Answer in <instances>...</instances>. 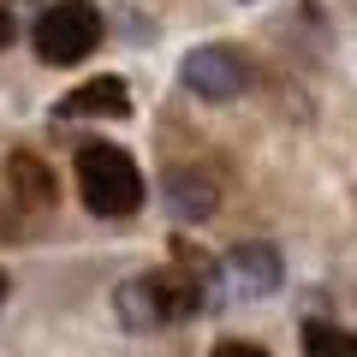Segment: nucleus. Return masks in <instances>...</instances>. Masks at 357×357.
<instances>
[{
  "label": "nucleus",
  "instance_id": "obj_1",
  "mask_svg": "<svg viewBox=\"0 0 357 357\" xmlns=\"http://www.w3.org/2000/svg\"><path fill=\"white\" fill-rule=\"evenodd\" d=\"M77 191H84L89 215L119 220V215H137L143 208V173L114 143H84L77 149Z\"/></svg>",
  "mask_w": 357,
  "mask_h": 357
},
{
  "label": "nucleus",
  "instance_id": "obj_2",
  "mask_svg": "<svg viewBox=\"0 0 357 357\" xmlns=\"http://www.w3.org/2000/svg\"><path fill=\"white\" fill-rule=\"evenodd\" d=\"M96 42H102V18L89 0H54L36 18V54L48 66H77Z\"/></svg>",
  "mask_w": 357,
  "mask_h": 357
},
{
  "label": "nucleus",
  "instance_id": "obj_3",
  "mask_svg": "<svg viewBox=\"0 0 357 357\" xmlns=\"http://www.w3.org/2000/svg\"><path fill=\"white\" fill-rule=\"evenodd\" d=\"M185 84H191V96H203V102H232V96H244V84H250V66L238 60V48L208 42V48H191Z\"/></svg>",
  "mask_w": 357,
  "mask_h": 357
},
{
  "label": "nucleus",
  "instance_id": "obj_4",
  "mask_svg": "<svg viewBox=\"0 0 357 357\" xmlns=\"http://www.w3.org/2000/svg\"><path fill=\"white\" fill-rule=\"evenodd\" d=\"M114 310H119V328H126V333H155L161 321H178L161 274H137V280H126L114 292Z\"/></svg>",
  "mask_w": 357,
  "mask_h": 357
},
{
  "label": "nucleus",
  "instance_id": "obj_5",
  "mask_svg": "<svg viewBox=\"0 0 357 357\" xmlns=\"http://www.w3.org/2000/svg\"><path fill=\"white\" fill-rule=\"evenodd\" d=\"M220 280L238 298H268L280 286V250H274V244H238V250L220 262Z\"/></svg>",
  "mask_w": 357,
  "mask_h": 357
},
{
  "label": "nucleus",
  "instance_id": "obj_6",
  "mask_svg": "<svg viewBox=\"0 0 357 357\" xmlns=\"http://www.w3.org/2000/svg\"><path fill=\"white\" fill-rule=\"evenodd\" d=\"M126 114H131L126 77H96L60 102V119H126Z\"/></svg>",
  "mask_w": 357,
  "mask_h": 357
},
{
  "label": "nucleus",
  "instance_id": "obj_7",
  "mask_svg": "<svg viewBox=\"0 0 357 357\" xmlns=\"http://www.w3.org/2000/svg\"><path fill=\"white\" fill-rule=\"evenodd\" d=\"M215 178L208 173H197V167H173L167 173V208H173L178 220H208L215 215Z\"/></svg>",
  "mask_w": 357,
  "mask_h": 357
},
{
  "label": "nucleus",
  "instance_id": "obj_8",
  "mask_svg": "<svg viewBox=\"0 0 357 357\" xmlns=\"http://www.w3.org/2000/svg\"><path fill=\"white\" fill-rule=\"evenodd\" d=\"M6 173H13L18 203H30V208H54V173H48V161H36L30 149H18Z\"/></svg>",
  "mask_w": 357,
  "mask_h": 357
},
{
  "label": "nucleus",
  "instance_id": "obj_9",
  "mask_svg": "<svg viewBox=\"0 0 357 357\" xmlns=\"http://www.w3.org/2000/svg\"><path fill=\"white\" fill-rule=\"evenodd\" d=\"M304 357H357V333L340 321H310L304 328Z\"/></svg>",
  "mask_w": 357,
  "mask_h": 357
},
{
  "label": "nucleus",
  "instance_id": "obj_10",
  "mask_svg": "<svg viewBox=\"0 0 357 357\" xmlns=\"http://www.w3.org/2000/svg\"><path fill=\"white\" fill-rule=\"evenodd\" d=\"M215 357H268V351H262V345H244V340H227Z\"/></svg>",
  "mask_w": 357,
  "mask_h": 357
},
{
  "label": "nucleus",
  "instance_id": "obj_11",
  "mask_svg": "<svg viewBox=\"0 0 357 357\" xmlns=\"http://www.w3.org/2000/svg\"><path fill=\"white\" fill-rule=\"evenodd\" d=\"M13 42V13H0V48Z\"/></svg>",
  "mask_w": 357,
  "mask_h": 357
},
{
  "label": "nucleus",
  "instance_id": "obj_12",
  "mask_svg": "<svg viewBox=\"0 0 357 357\" xmlns=\"http://www.w3.org/2000/svg\"><path fill=\"white\" fill-rule=\"evenodd\" d=\"M0 304H6V274H0Z\"/></svg>",
  "mask_w": 357,
  "mask_h": 357
}]
</instances>
